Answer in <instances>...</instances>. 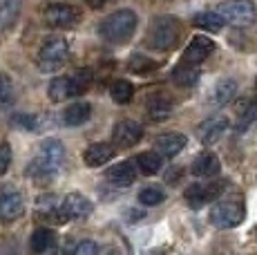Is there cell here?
<instances>
[{
    "label": "cell",
    "mask_w": 257,
    "mask_h": 255,
    "mask_svg": "<svg viewBox=\"0 0 257 255\" xmlns=\"http://www.w3.org/2000/svg\"><path fill=\"white\" fill-rule=\"evenodd\" d=\"M63 164H65V146L58 139H47L38 148V157L29 164L27 177H32L38 184H47L61 170Z\"/></svg>",
    "instance_id": "cell-1"
},
{
    "label": "cell",
    "mask_w": 257,
    "mask_h": 255,
    "mask_svg": "<svg viewBox=\"0 0 257 255\" xmlns=\"http://www.w3.org/2000/svg\"><path fill=\"white\" fill-rule=\"evenodd\" d=\"M137 32V14L132 9H118L105 16L98 25V34L105 43L112 45H125Z\"/></svg>",
    "instance_id": "cell-2"
},
{
    "label": "cell",
    "mask_w": 257,
    "mask_h": 255,
    "mask_svg": "<svg viewBox=\"0 0 257 255\" xmlns=\"http://www.w3.org/2000/svg\"><path fill=\"white\" fill-rule=\"evenodd\" d=\"M181 25L172 16H157L146 32V45L157 52H170L179 45Z\"/></svg>",
    "instance_id": "cell-3"
},
{
    "label": "cell",
    "mask_w": 257,
    "mask_h": 255,
    "mask_svg": "<svg viewBox=\"0 0 257 255\" xmlns=\"http://www.w3.org/2000/svg\"><path fill=\"white\" fill-rule=\"evenodd\" d=\"M92 70H78L72 76H56L47 87L49 101L61 103L72 99V96H81L92 85Z\"/></svg>",
    "instance_id": "cell-4"
},
{
    "label": "cell",
    "mask_w": 257,
    "mask_h": 255,
    "mask_svg": "<svg viewBox=\"0 0 257 255\" xmlns=\"http://www.w3.org/2000/svg\"><path fill=\"white\" fill-rule=\"evenodd\" d=\"M246 217V206L241 202V197H228V199H221L210 208V224L215 228H235L244 222Z\"/></svg>",
    "instance_id": "cell-5"
},
{
    "label": "cell",
    "mask_w": 257,
    "mask_h": 255,
    "mask_svg": "<svg viewBox=\"0 0 257 255\" xmlns=\"http://www.w3.org/2000/svg\"><path fill=\"white\" fill-rule=\"evenodd\" d=\"M67 54H70V45L63 38H47L43 43L41 52H38V67L43 72H56L65 65Z\"/></svg>",
    "instance_id": "cell-6"
},
{
    "label": "cell",
    "mask_w": 257,
    "mask_h": 255,
    "mask_svg": "<svg viewBox=\"0 0 257 255\" xmlns=\"http://www.w3.org/2000/svg\"><path fill=\"white\" fill-rule=\"evenodd\" d=\"M219 14L226 23L235 27H246L257 23V7L253 0H226L219 5Z\"/></svg>",
    "instance_id": "cell-7"
},
{
    "label": "cell",
    "mask_w": 257,
    "mask_h": 255,
    "mask_svg": "<svg viewBox=\"0 0 257 255\" xmlns=\"http://www.w3.org/2000/svg\"><path fill=\"white\" fill-rule=\"evenodd\" d=\"M226 190V181H208V184H192L184 190V197L190 208H201L208 202H215L219 199V195Z\"/></svg>",
    "instance_id": "cell-8"
},
{
    "label": "cell",
    "mask_w": 257,
    "mask_h": 255,
    "mask_svg": "<svg viewBox=\"0 0 257 255\" xmlns=\"http://www.w3.org/2000/svg\"><path fill=\"white\" fill-rule=\"evenodd\" d=\"M43 21H45V25H49V27L67 29V27H74L78 21H81V12H78L76 7H72V5L56 3V5L45 7Z\"/></svg>",
    "instance_id": "cell-9"
},
{
    "label": "cell",
    "mask_w": 257,
    "mask_h": 255,
    "mask_svg": "<svg viewBox=\"0 0 257 255\" xmlns=\"http://www.w3.org/2000/svg\"><path fill=\"white\" fill-rule=\"evenodd\" d=\"M25 213V199L16 188H0V222H16Z\"/></svg>",
    "instance_id": "cell-10"
},
{
    "label": "cell",
    "mask_w": 257,
    "mask_h": 255,
    "mask_svg": "<svg viewBox=\"0 0 257 255\" xmlns=\"http://www.w3.org/2000/svg\"><path fill=\"white\" fill-rule=\"evenodd\" d=\"M143 139V128L137 123V121H118L112 130V144L116 148H132Z\"/></svg>",
    "instance_id": "cell-11"
},
{
    "label": "cell",
    "mask_w": 257,
    "mask_h": 255,
    "mask_svg": "<svg viewBox=\"0 0 257 255\" xmlns=\"http://www.w3.org/2000/svg\"><path fill=\"white\" fill-rule=\"evenodd\" d=\"M61 210H63V215L67 217V222H70V219H85V217H90V215L94 213V204L85 197V195L70 193V195L63 197Z\"/></svg>",
    "instance_id": "cell-12"
},
{
    "label": "cell",
    "mask_w": 257,
    "mask_h": 255,
    "mask_svg": "<svg viewBox=\"0 0 257 255\" xmlns=\"http://www.w3.org/2000/svg\"><path fill=\"white\" fill-rule=\"evenodd\" d=\"M226 130H228V119H226V116H221V114L210 116V119L201 121V123L197 125V139L204 146H212L224 137Z\"/></svg>",
    "instance_id": "cell-13"
},
{
    "label": "cell",
    "mask_w": 257,
    "mask_h": 255,
    "mask_svg": "<svg viewBox=\"0 0 257 255\" xmlns=\"http://www.w3.org/2000/svg\"><path fill=\"white\" fill-rule=\"evenodd\" d=\"M105 179H107V184L116 186V188H127V186L135 184L137 168H135V164H132V161H118L116 166L107 168Z\"/></svg>",
    "instance_id": "cell-14"
},
{
    "label": "cell",
    "mask_w": 257,
    "mask_h": 255,
    "mask_svg": "<svg viewBox=\"0 0 257 255\" xmlns=\"http://www.w3.org/2000/svg\"><path fill=\"white\" fill-rule=\"evenodd\" d=\"M212 52H215V43H212L210 38L195 36L190 43H188V47H186V52H184V61L199 65V63H204Z\"/></svg>",
    "instance_id": "cell-15"
},
{
    "label": "cell",
    "mask_w": 257,
    "mask_h": 255,
    "mask_svg": "<svg viewBox=\"0 0 257 255\" xmlns=\"http://www.w3.org/2000/svg\"><path fill=\"white\" fill-rule=\"evenodd\" d=\"M186 144H188L186 135H181V132H170V135L157 137L155 148H157V153H161L164 157H170L172 159V157H177L186 148Z\"/></svg>",
    "instance_id": "cell-16"
},
{
    "label": "cell",
    "mask_w": 257,
    "mask_h": 255,
    "mask_svg": "<svg viewBox=\"0 0 257 255\" xmlns=\"http://www.w3.org/2000/svg\"><path fill=\"white\" fill-rule=\"evenodd\" d=\"M219 168H221L219 157L215 153H210V150H206V153H201L195 161H192L190 170L195 177H215V175L219 173Z\"/></svg>",
    "instance_id": "cell-17"
},
{
    "label": "cell",
    "mask_w": 257,
    "mask_h": 255,
    "mask_svg": "<svg viewBox=\"0 0 257 255\" xmlns=\"http://www.w3.org/2000/svg\"><path fill=\"white\" fill-rule=\"evenodd\" d=\"M114 157V148L107 144H92L85 148V153H83V161H85V166H90V168H98V166H105L107 161Z\"/></svg>",
    "instance_id": "cell-18"
},
{
    "label": "cell",
    "mask_w": 257,
    "mask_h": 255,
    "mask_svg": "<svg viewBox=\"0 0 257 255\" xmlns=\"http://www.w3.org/2000/svg\"><path fill=\"white\" fill-rule=\"evenodd\" d=\"M199 81V70H197L195 63H181L179 67L172 70V83L179 87H192Z\"/></svg>",
    "instance_id": "cell-19"
},
{
    "label": "cell",
    "mask_w": 257,
    "mask_h": 255,
    "mask_svg": "<svg viewBox=\"0 0 257 255\" xmlns=\"http://www.w3.org/2000/svg\"><path fill=\"white\" fill-rule=\"evenodd\" d=\"M172 114V103L164 94H155L148 99V116L152 121H166Z\"/></svg>",
    "instance_id": "cell-20"
},
{
    "label": "cell",
    "mask_w": 257,
    "mask_h": 255,
    "mask_svg": "<svg viewBox=\"0 0 257 255\" xmlns=\"http://www.w3.org/2000/svg\"><path fill=\"white\" fill-rule=\"evenodd\" d=\"M90 116H92V105L85 101L74 103V105H70L63 112V121H65L67 125H83Z\"/></svg>",
    "instance_id": "cell-21"
},
{
    "label": "cell",
    "mask_w": 257,
    "mask_h": 255,
    "mask_svg": "<svg viewBox=\"0 0 257 255\" xmlns=\"http://www.w3.org/2000/svg\"><path fill=\"white\" fill-rule=\"evenodd\" d=\"M23 0H0V29H9L16 25L18 14H21Z\"/></svg>",
    "instance_id": "cell-22"
},
{
    "label": "cell",
    "mask_w": 257,
    "mask_h": 255,
    "mask_svg": "<svg viewBox=\"0 0 257 255\" xmlns=\"http://www.w3.org/2000/svg\"><path fill=\"white\" fill-rule=\"evenodd\" d=\"M56 244V235H54L52 228H36L29 239V246H32L34 253H45Z\"/></svg>",
    "instance_id": "cell-23"
},
{
    "label": "cell",
    "mask_w": 257,
    "mask_h": 255,
    "mask_svg": "<svg viewBox=\"0 0 257 255\" xmlns=\"http://www.w3.org/2000/svg\"><path fill=\"white\" fill-rule=\"evenodd\" d=\"M161 153H141L137 157V166H139V170L143 175H148V177H152V175H157L161 170V166H164V159H161Z\"/></svg>",
    "instance_id": "cell-24"
},
{
    "label": "cell",
    "mask_w": 257,
    "mask_h": 255,
    "mask_svg": "<svg viewBox=\"0 0 257 255\" xmlns=\"http://www.w3.org/2000/svg\"><path fill=\"white\" fill-rule=\"evenodd\" d=\"M192 23H195L197 27L206 29V32H221L226 18L221 16L219 12H217V14L215 12H201V14H197V16L192 18Z\"/></svg>",
    "instance_id": "cell-25"
},
{
    "label": "cell",
    "mask_w": 257,
    "mask_h": 255,
    "mask_svg": "<svg viewBox=\"0 0 257 255\" xmlns=\"http://www.w3.org/2000/svg\"><path fill=\"white\" fill-rule=\"evenodd\" d=\"M237 94V83L233 78H221L215 85V92H212V101L217 105H226V103L233 101V96Z\"/></svg>",
    "instance_id": "cell-26"
},
{
    "label": "cell",
    "mask_w": 257,
    "mask_h": 255,
    "mask_svg": "<svg viewBox=\"0 0 257 255\" xmlns=\"http://www.w3.org/2000/svg\"><path fill=\"white\" fill-rule=\"evenodd\" d=\"M110 94L116 103L125 105V103H130L132 96H135V85H132L130 81H125V78H118V81H114L110 85Z\"/></svg>",
    "instance_id": "cell-27"
},
{
    "label": "cell",
    "mask_w": 257,
    "mask_h": 255,
    "mask_svg": "<svg viewBox=\"0 0 257 255\" xmlns=\"http://www.w3.org/2000/svg\"><path fill=\"white\" fill-rule=\"evenodd\" d=\"M139 202L143 206H159L166 202V193L161 188H157V186H148L139 193Z\"/></svg>",
    "instance_id": "cell-28"
},
{
    "label": "cell",
    "mask_w": 257,
    "mask_h": 255,
    "mask_svg": "<svg viewBox=\"0 0 257 255\" xmlns=\"http://www.w3.org/2000/svg\"><path fill=\"white\" fill-rule=\"evenodd\" d=\"M127 67H130L132 72H139V74H148V72L157 70V63L152 61V58L148 56H141V54H132L130 56V63H127Z\"/></svg>",
    "instance_id": "cell-29"
},
{
    "label": "cell",
    "mask_w": 257,
    "mask_h": 255,
    "mask_svg": "<svg viewBox=\"0 0 257 255\" xmlns=\"http://www.w3.org/2000/svg\"><path fill=\"white\" fill-rule=\"evenodd\" d=\"M12 125L21 128L25 132H36L41 128V119L36 114H16L12 116Z\"/></svg>",
    "instance_id": "cell-30"
},
{
    "label": "cell",
    "mask_w": 257,
    "mask_h": 255,
    "mask_svg": "<svg viewBox=\"0 0 257 255\" xmlns=\"http://www.w3.org/2000/svg\"><path fill=\"white\" fill-rule=\"evenodd\" d=\"M255 123H257V103H250L246 110L239 112V123H237V128L244 132V130H248V128L255 125Z\"/></svg>",
    "instance_id": "cell-31"
},
{
    "label": "cell",
    "mask_w": 257,
    "mask_h": 255,
    "mask_svg": "<svg viewBox=\"0 0 257 255\" xmlns=\"http://www.w3.org/2000/svg\"><path fill=\"white\" fill-rule=\"evenodd\" d=\"M9 166H12V146L7 141H3L0 144V177L9 170Z\"/></svg>",
    "instance_id": "cell-32"
},
{
    "label": "cell",
    "mask_w": 257,
    "mask_h": 255,
    "mask_svg": "<svg viewBox=\"0 0 257 255\" xmlns=\"http://www.w3.org/2000/svg\"><path fill=\"white\" fill-rule=\"evenodd\" d=\"M98 251H101V246L96 242H90V239H83V242H78L74 246V253L76 255H96Z\"/></svg>",
    "instance_id": "cell-33"
},
{
    "label": "cell",
    "mask_w": 257,
    "mask_h": 255,
    "mask_svg": "<svg viewBox=\"0 0 257 255\" xmlns=\"http://www.w3.org/2000/svg\"><path fill=\"white\" fill-rule=\"evenodd\" d=\"M14 94V85L5 74H0V103H7Z\"/></svg>",
    "instance_id": "cell-34"
},
{
    "label": "cell",
    "mask_w": 257,
    "mask_h": 255,
    "mask_svg": "<svg viewBox=\"0 0 257 255\" xmlns=\"http://www.w3.org/2000/svg\"><path fill=\"white\" fill-rule=\"evenodd\" d=\"M107 3H112V0H90V5L94 9H98V7H103V5H107Z\"/></svg>",
    "instance_id": "cell-35"
}]
</instances>
